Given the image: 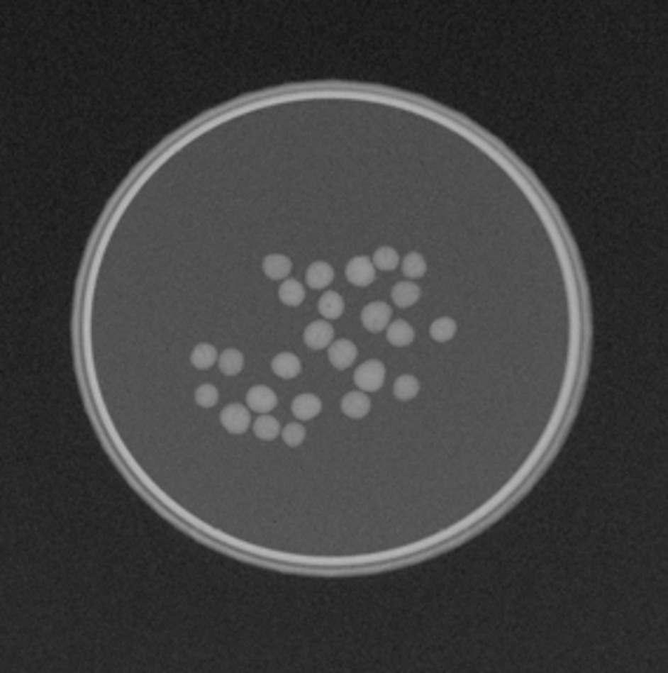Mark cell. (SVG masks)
Here are the masks:
<instances>
[{"label":"cell","instance_id":"20","mask_svg":"<svg viewBox=\"0 0 668 673\" xmlns=\"http://www.w3.org/2000/svg\"><path fill=\"white\" fill-rule=\"evenodd\" d=\"M253 434H256L258 439H263V441L277 439L279 437V423L272 416H267V413H260L258 420L253 423Z\"/></svg>","mask_w":668,"mask_h":673},{"label":"cell","instance_id":"9","mask_svg":"<svg viewBox=\"0 0 668 673\" xmlns=\"http://www.w3.org/2000/svg\"><path fill=\"white\" fill-rule=\"evenodd\" d=\"M272 371L274 376H279L284 380L289 378H296L298 373H301L303 364H301V357H296L294 352H279L277 357H272Z\"/></svg>","mask_w":668,"mask_h":673},{"label":"cell","instance_id":"23","mask_svg":"<svg viewBox=\"0 0 668 673\" xmlns=\"http://www.w3.org/2000/svg\"><path fill=\"white\" fill-rule=\"evenodd\" d=\"M371 261H373L375 267H378V270H394V267L401 263V261H399L396 249H391V247H380L373 254Z\"/></svg>","mask_w":668,"mask_h":673},{"label":"cell","instance_id":"1","mask_svg":"<svg viewBox=\"0 0 668 673\" xmlns=\"http://www.w3.org/2000/svg\"><path fill=\"white\" fill-rule=\"evenodd\" d=\"M385 376H387L385 364L378 362V359H368V362H364L355 371V382H357V387L362 389V392H375V389L382 387Z\"/></svg>","mask_w":668,"mask_h":673},{"label":"cell","instance_id":"7","mask_svg":"<svg viewBox=\"0 0 668 673\" xmlns=\"http://www.w3.org/2000/svg\"><path fill=\"white\" fill-rule=\"evenodd\" d=\"M247 406L256 413H270L277 406V394L267 385H253L247 392Z\"/></svg>","mask_w":668,"mask_h":673},{"label":"cell","instance_id":"3","mask_svg":"<svg viewBox=\"0 0 668 673\" xmlns=\"http://www.w3.org/2000/svg\"><path fill=\"white\" fill-rule=\"evenodd\" d=\"M303 340L307 347L312 350H324L333 343V326L326 319H317V322H310L303 333Z\"/></svg>","mask_w":668,"mask_h":673},{"label":"cell","instance_id":"6","mask_svg":"<svg viewBox=\"0 0 668 673\" xmlns=\"http://www.w3.org/2000/svg\"><path fill=\"white\" fill-rule=\"evenodd\" d=\"M357 359V345L352 340H335L328 345V362H331L338 371H345L355 364Z\"/></svg>","mask_w":668,"mask_h":673},{"label":"cell","instance_id":"25","mask_svg":"<svg viewBox=\"0 0 668 673\" xmlns=\"http://www.w3.org/2000/svg\"><path fill=\"white\" fill-rule=\"evenodd\" d=\"M282 439L289 443V446H301L305 441V427L301 423H289L284 425L282 430Z\"/></svg>","mask_w":668,"mask_h":673},{"label":"cell","instance_id":"16","mask_svg":"<svg viewBox=\"0 0 668 673\" xmlns=\"http://www.w3.org/2000/svg\"><path fill=\"white\" fill-rule=\"evenodd\" d=\"M218 366L223 376H237L244 369V355L235 347L223 350V355H218Z\"/></svg>","mask_w":668,"mask_h":673},{"label":"cell","instance_id":"11","mask_svg":"<svg viewBox=\"0 0 668 673\" xmlns=\"http://www.w3.org/2000/svg\"><path fill=\"white\" fill-rule=\"evenodd\" d=\"M387 340L389 345L394 347H406L416 340V328L406 322V319H394V322H389L387 326Z\"/></svg>","mask_w":668,"mask_h":673},{"label":"cell","instance_id":"15","mask_svg":"<svg viewBox=\"0 0 668 673\" xmlns=\"http://www.w3.org/2000/svg\"><path fill=\"white\" fill-rule=\"evenodd\" d=\"M279 301L289 308H298L305 301V287L298 279H284L279 284Z\"/></svg>","mask_w":668,"mask_h":673},{"label":"cell","instance_id":"12","mask_svg":"<svg viewBox=\"0 0 668 673\" xmlns=\"http://www.w3.org/2000/svg\"><path fill=\"white\" fill-rule=\"evenodd\" d=\"M333 267L331 263L326 261H317V263H310L305 272V282L310 284L312 289H326L328 284L333 282Z\"/></svg>","mask_w":668,"mask_h":673},{"label":"cell","instance_id":"2","mask_svg":"<svg viewBox=\"0 0 668 673\" xmlns=\"http://www.w3.org/2000/svg\"><path fill=\"white\" fill-rule=\"evenodd\" d=\"M345 277L355 287H368L375 279V265L368 256H355L345 267Z\"/></svg>","mask_w":668,"mask_h":673},{"label":"cell","instance_id":"8","mask_svg":"<svg viewBox=\"0 0 668 673\" xmlns=\"http://www.w3.org/2000/svg\"><path fill=\"white\" fill-rule=\"evenodd\" d=\"M340 408L347 418H364L368 411H371V399H368V394L362 392V389H357V392H347L343 396L340 401Z\"/></svg>","mask_w":668,"mask_h":673},{"label":"cell","instance_id":"22","mask_svg":"<svg viewBox=\"0 0 668 673\" xmlns=\"http://www.w3.org/2000/svg\"><path fill=\"white\" fill-rule=\"evenodd\" d=\"M429 333H432V338L436 343H445L457 333V324L452 317H439V319H434L432 326H429Z\"/></svg>","mask_w":668,"mask_h":673},{"label":"cell","instance_id":"5","mask_svg":"<svg viewBox=\"0 0 668 673\" xmlns=\"http://www.w3.org/2000/svg\"><path fill=\"white\" fill-rule=\"evenodd\" d=\"M362 322L368 331L378 333L382 328H387L389 322H391V308L387 303H368L366 308L362 310Z\"/></svg>","mask_w":668,"mask_h":673},{"label":"cell","instance_id":"4","mask_svg":"<svg viewBox=\"0 0 668 673\" xmlns=\"http://www.w3.org/2000/svg\"><path fill=\"white\" fill-rule=\"evenodd\" d=\"M221 423L230 434H242L247 432V427L251 425V413L247 406H242V404H230V406H226L221 413Z\"/></svg>","mask_w":668,"mask_h":673},{"label":"cell","instance_id":"18","mask_svg":"<svg viewBox=\"0 0 668 673\" xmlns=\"http://www.w3.org/2000/svg\"><path fill=\"white\" fill-rule=\"evenodd\" d=\"M319 312H321V317H326V319H338L345 312L343 296L335 294V291H326L319 298Z\"/></svg>","mask_w":668,"mask_h":673},{"label":"cell","instance_id":"10","mask_svg":"<svg viewBox=\"0 0 668 673\" xmlns=\"http://www.w3.org/2000/svg\"><path fill=\"white\" fill-rule=\"evenodd\" d=\"M291 413L298 418V420H312L317 418L321 413V399L317 394H298L294 404H291Z\"/></svg>","mask_w":668,"mask_h":673},{"label":"cell","instance_id":"13","mask_svg":"<svg viewBox=\"0 0 668 673\" xmlns=\"http://www.w3.org/2000/svg\"><path fill=\"white\" fill-rule=\"evenodd\" d=\"M420 287L416 282H399V284L391 287V301H394L396 308H411L420 301Z\"/></svg>","mask_w":668,"mask_h":673},{"label":"cell","instance_id":"14","mask_svg":"<svg viewBox=\"0 0 668 673\" xmlns=\"http://www.w3.org/2000/svg\"><path fill=\"white\" fill-rule=\"evenodd\" d=\"M291 267H294V263H291V258L284 256V254H270V256H265V261H263V270L270 279H286Z\"/></svg>","mask_w":668,"mask_h":673},{"label":"cell","instance_id":"17","mask_svg":"<svg viewBox=\"0 0 668 673\" xmlns=\"http://www.w3.org/2000/svg\"><path fill=\"white\" fill-rule=\"evenodd\" d=\"M190 362H193L195 369H202V371L211 369V366L218 362V352L211 343H199L193 350V355H190Z\"/></svg>","mask_w":668,"mask_h":673},{"label":"cell","instance_id":"24","mask_svg":"<svg viewBox=\"0 0 668 673\" xmlns=\"http://www.w3.org/2000/svg\"><path fill=\"white\" fill-rule=\"evenodd\" d=\"M195 401H197L202 408L216 406V401H218V389H216V385H211V382H204V385H199V387L195 389Z\"/></svg>","mask_w":668,"mask_h":673},{"label":"cell","instance_id":"19","mask_svg":"<svg viewBox=\"0 0 668 673\" xmlns=\"http://www.w3.org/2000/svg\"><path fill=\"white\" fill-rule=\"evenodd\" d=\"M418 392H420V380L416 378V376H399L396 378V382H394V396L399 401H411V399H416L418 396Z\"/></svg>","mask_w":668,"mask_h":673},{"label":"cell","instance_id":"21","mask_svg":"<svg viewBox=\"0 0 668 673\" xmlns=\"http://www.w3.org/2000/svg\"><path fill=\"white\" fill-rule=\"evenodd\" d=\"M401 270H403V274L408 279H418V277H422V274L427 272V261H425V256L420 254V251H411L408 256L403 258L401 261Z\"/></svg>","mask_w":668,"mask_h":673}]
</instances>
